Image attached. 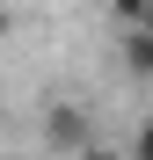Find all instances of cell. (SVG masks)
I'll use <instances>...</instances> for the list:
<instances>
[{
	"mask_svg": "<svg viewBox=\"0 0 153 160\" xmlns=\"http://www.w3.org/2000/svg\"><path fill=\"white\" fill-rule=\"evenodd\" d=\"M37 131H44V146H51V153H80V146L95 138V109H80V102H51Z\"/></svg>",
	"mask_w": 153,
	"mask_h": 160,
	"instance_id": "1",
	"label": "cell"
},
{
	"mask_svg": "<svg viewBox=\"0 0 153 160\" xmlns=\"http://www.w3.org/2000/svg\"><path fill=\"white\" fill-rule=\"evenodd\" d=\"M124 66H131L139 80H153V29H139V22L124 29Z\"/></svg>",
	"mask_w": 153,
	"mask_h": 160,
	"instance_id": "2",
	"label": "cell"
},
{
	"mask_svg": "<svg viewBox=\"0 0 153 160\" xmlns=\"http://www.w3.org/2000/svg\"><path fill=\"white\" fill-rule=\"evenodd\" d=\"M73 160H131V146H110V138H102V131H95V138H88L80 153H73Z\"/></svg>",
	"mask_w": 153,
	"mask_h": 160,
	"instance_id": "3",
	"label": "cell"
},
{
	"mask_svg": "<svg viewBox=\"0 0 153 160\" xmlns=\"http://www.w3.org/2000/svg\"><path fill=\"white\" fill-rule=\"evenodd\" d=\"M146 8H153V0H110V15H117V22H124V29H131V22H139V15H146Z\"/></svg>",
	"mask_w": 153,
	"mask_h": 160,
	"instance_id": "4",
	"label": "cell"
},
{
	"mask_svg": "<svg viewBox=\"0 0 153 160\" xmlns=\"http://www.w3.org/2000/svg\"><path fill=\"white\" fill-rule=\"evenodd\" d=\"M131 160H153V117H146V124L131 131Z\"/></svg>",
	"mask_w": 153,
	"mask_h": 160,
	"instance_id": "5",
	"label": "cell"
},
{
	"mask_svg": "<svg viewBox=\"0 0 153 160\" xmlns=\"http://www.w3.org/2000/svg\"><path fill=\"white\" fill-rule=\"evenodd\" d=\"M8 29H15V15H8V8H0V37H8Z\"/></svg>",
	"mask_w": 153,
	"mask_h": 160,
	"instance_id": "6",
	"label": "cell"
},
{
	"mask_svg": "<svg viewBox=\"0 0 153 160\" xmlns=\"http://www.w3.org/2000/svg\"><path fill=\"white\" fill-rule=\"evenodd\" d=\"M139 29H153V8H146V15H139Z\"/></svg>",
	"mask_w": 153,
	"mask_h": 160,
	"instance_id": "7",
	"label": "cell"
}]
</instances>
